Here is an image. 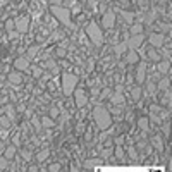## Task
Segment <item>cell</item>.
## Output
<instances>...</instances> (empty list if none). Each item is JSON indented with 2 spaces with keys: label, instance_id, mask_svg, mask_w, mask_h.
Listing matches in <instances>:
<instances>
[{
  "label": "cell",
  "instance_id": "1",
  "mask_svg": "<svg viewBox=\"0 0 172 172\" xmlns=\"http://www.w3.org/2000/svg\"><path fill=\"white\" fill-rule=\"evenodd\" d=\"M93 119H95V122H97L100 131H107V129L112 126V115H110V112L107 109H103V107L93 109Z\"/></svg>",
  "mask_w": 172,
  "mask_h": 172
},
{
  "label": "cell",
  "instance_id": "2",
  "mask_svg": "<svg viewBox=\"0 0 172 172\" xmlns=\"http://www.w3.org/2000/svg\"><path fill=\"white\" fill-rule=\"evenodd\" d=\"M52 14L57 17V21H60L62 24H66L67 28H74L71 23V11L67 7H62V5H52Z\"/></svg>",
  "mask_w": 172,
  "mask_h": 172
},
{
  "label": "cell",
  "instance_id": "3",
  "mask_svg": "<svg viewBox=\"0 0 172 172\" xmlns=\"http://www.w3.org/2000/svg\"><path fill=\"white\" fill-rule=\"evenodd\" d=\"M76 84H78V76L69 74V72H64L62 74V90H64V93L67 95V97L74 93Z\"/></svg>",
  "mask_w": 172,
  "mask_h": 172
},
{
  "label": "cell",
  "instance_id": "4",
  "mask_svg": "<svg viewBox=\"0 0 172 172\" xmlns=\"http://www.w3.org/2000/svg\"><path fill=\"white\" fill-rule=\"evenodd\" d=\"M86 34L93 41L95 45H102V41H103V34H102V29L97 26L95 23H90L86 26Z\"/></svg>",
  "mask_w": 172,
  "mask_h": 172
},
{
  "label": "cell",
  "instance_id": "5",
  "mask_svg": "<svg viewBox=\"0 0 172 172\" xmlns=\"http://www.w3.org/2000/svg\"><path fill=\"white\" fill-rule=\"evenodd\" d=\"M165 40H167V38L164 36V33H152L148 38L150 45L153 47V48H162V47L165 45Z\"/></svg>",
  "mask_w": 172,
  "mask_h": 172
},
{
  "label": "cell",
  "instance_id": "6",
  "mask_svg": "<svg viewBox=\"0 0 172 172\" xmlns=\"http://www.w3.org/2000/svg\"><path fill=\"white\" fill-rule=\"evenodd\" d=\"M114 24H115V14H114L112 11H107L103 16V19H102V26L107 28V29H112Z\"/></svg>",
  "mask_w": 172,
  "mask_h": 172
},
{
  "label": "cell",
  "instance_id": "7",
  "mask_svg": "<svg viewBox=\"0 0 172 172\" xmlns=\"http://www.w3.org/2000/svg\"><path fill=\"white\" fill-rule=\"evenodd\" d=\"M14 23H16V29H17V33H26L28 28H29V17L24 16V17L16 19Z\"/></svg>",
  "mask_w": 172,
  "mask_h": 172
},
{
  "label": "cell",
  "instance_id": "8",
  "mask_svg": "<svg viewBox=\"0 0 172 172\" xmlns=\"http://www.w3.org/2000/svg\"><path fill=\"white\" fill-rule=\"evenodd\" d=\"M74 102H76V107H84L88 103V95L83 90H74Z\"/></svg>",
  "mask_w": 172,
  "mask_h": 172
},
{
  "label": "cell",
  "instance_id": "9",
  "mask_svg": "<svg viewBox=\"0 0 172 172\" xmlns=\"http://www.w3.org/2000/svg\"><path fill=\"white\" fill-rule=\"evenodd\" d=\"M14 67L17 69V71H24V72H28L29 71V59L28 57H19V59H16V62H14Z\"/></svg>",
  "mask_w": 172,
  "mask_h": 172
},
{
  "label": "cell",
  "instance_id": "10",
  "mask_svg": "<svg viewBox=\"0 0 172 172\" xmlns=\"http://www.w3.org/2000/svg\"><path fill=\"white\" fill-rule=\"evenodd\" d=\"M143 40H145V36H143V34H133V36L129 38V41H127V48L136 50L143 43Z\"/></svg>",
  "mask_w": 172,
  "mask_h": 172
},
{
  "label": "cell",
  "instance_id": "11",
  "mask_svg": "<svg viewBox=\"0 0 172 172\" xmlns=\"http://www.w3.org/2000/svg\"><path fill=\"white\" fill-rule=\"evenodd\" d=\"M110 102H112L114 105H124V102H126V98H124L122 91H120V88H117V91L110 97Z\"/></svg>",
  "mask_w": 172,
  "mask_h": 172
},
{
  "label": "cell",
  "instance_id": "12",
  "mask_svg": "<svg viewBox=\"0 0 172 172\" xmlns=\"http://www.w3.org/2000/svg\"><path fill=\"white\" fill-rule=\"evenodd\" d=\"M145 72H146V66H145V62H141L138 66V72H136V81L138 83L145 81Z\"/></svg>",
  "mask_w": 172,
  "mask_h": 172
},
{
  "label": "cell",
  "instance_id": "13",
  "mask_svg": "<svg viewBox=\"0 0 172 172\" xmlns=\"http://www.w3.org/2000/svg\"><path fill=\"white\" fill-rule=\"evenodd\" d=\"M9 83H12V84H21L23 83V76H21V72H11L9 74Z\"/></svg>",
  "mask_w": 172,
  "mask_h": 172
},
{
  "label": "cell",
  "instance_id": "14",
  "mask_svg": "<svg viewBox=\"0 0 172 172\" xmlns=\"http://www.w3.org/2000/svg\"><path fill=\"white\" fill-rule=\"evenodd\" d=\"M16 152H17L16 145H11V146H7V148H5V152H4V157L7 158V160H12V158L16 157Z\"/></svg>",
  "mask_w": 172,
  "mask_h": 172
},
{
  "label": "cell",
  "instance_id": "15",
  "mask_svg": "<svg viewBox=\"0 0 172 172\" xmlns=\"http://www.w3.org/2000/svg\"><path fill=\"white\" fill-rule=\"evenodd\" d=\"M146 55H148L150 60H153V62H160V60H162V55H158V53L155 52V48L146 50Z\"/></svg>",
  "mask_w": 172,
  "mask_h": 172
},
{
  "label": "cell",
  "instance_id": "16",
  "mask_svg": "<svg viewBox=\"0 0 172 172\" xmlns=\"http://www.w3.org/2000/svg\"><path fill=\"white\" fill-rule=\"evenodd\" d=\"M139 60V55L136 53V50H131V52L127 53V57H126V62L127 64H136Z\"/></svg>",
  "mask_w": 172,
  "mask_h": 172
},
{
  "label": "cell",
  "instance_id": "17",
  "mask_svg": "<svg viewBox=\"0 0 172 172\" xmlns=\"http://www.w3.org/2000/svg\"><path fill=\"white\" fill-rule=\"evenodd\" d=\"M169 67H170L169 59H167V60H160V62H158V71H160L162 74H167V72H169Z\"/></svg>",
  "mask_w": 172,
  "mask_h": 172
},
{
  "label": "cell",
  "instance_id": "18",
  "mask_svg": "<svg viewBox=\"0 0 172 172\" xmlns=\"http://www.w3.org/2000/svg\"><path fill=\"white\" fill-rule=\"evenodd\" d=\"M152 145H153L158 152H162V150H164V143H162L160 136H153V138H152Z\"/></svg>",
  "mask_w": 172,
  "mask_h": 172
},
{
  "label": "cell",
  "instance_id": "19",
  "mask_svg": "<svg viewBox=\"0 0 172 172\" xmlns=\"http://www.w3.org/2000/svg\"><path fill=\"white\" fill-rule=\"evenodd\" d=\"M138 127L141 129V131H148L150 129V120L146 119V117H141V119L138 120Z\"/></svg>",
  "mask_w": 172,
  "mask_h": 172
},
{
  "label": "cell",
  "instance_id": "20",
  "mask_svg": "<svg viewBox=\"0 0 172 172\" xmlns=\"http://www.w3.org/2000/svg\"><path fill=\"white\" fill-rule=\"evenodd\" d=\"M141 93H143L141 88H139V86H134V88L131 90V98H133L134 102H138L139 98H141Z\"/></svg>",
  "mask_w": 172,
  "mask_h": 172
},
{
  "label": "cell",
  "instance_id": "21",
  "mask_svg": "<svg viewBox=\"0 0 172 172\" xmlns=\"http://www.w3.org/2000/svg\"><path fill=\"white\" fill-rule=\"evenodd\" d=\"M48 157H50V152H48V150H41V152H38V153H36V160H38V162H45Z\"/></svg>",
  "mask_w": 172,
  "mask_h": 172
},
{
  "label": "cell",
  "instance_id": "22",
  "mask_svg": "<svg viewBox=\"0 0 172 172\" xmlns=\"http://www.w3.org/2000/svg\"><path fill=\"white\" fill-rule=\"evenodd\" d=\"M100 164H102L100 158H95V160H86V162H84V167H86V169H93V167H98Z\"/></svg>",
  "mask_w": 172,
  "mask_h": 172
},
{
  "label": "cell",
  "instance_id": "23",
  "mask_svg": "<svg viewBox=\"0 0 172 172\" xmlns=\"http://www.w3.org/2000/svg\"><path fill=\"white\" fill-rule=\"evenodd\" d=\"M127 50V43H120V45H115L114 47V52L117 53V55H124V52Z\"/></svg>",
  "mask_w": 172,
  "mask_h": 172
},
{
  "label": "cell",
  "instance_id": "24",
  "mask_svg": "<svg viewBox=\"0 0 172 172\" xmlns=\"http://www.w3.org/2000/svg\"><path fill=\"white\" fill-rule=\"evenodd\" d=\"M40 122H41V126H43V127H52L53 126V119H52V117H43Z\"/></svg>",
  "mask_w": 172,
  "mask_h": 172
},
{
  "label": "cell",
  "instance_id": "25",
  "mask_svg": "<svg viewBox=\"0 0 172 172\" xmlns=\"http://www.w3.org/2000/svg\"><path fill=\"white\" fill-rule=\"evenodd\" d=\"M0 126L4 127V129H7V127H11V119H9L7 115H5V117H0Z\"/></svg>",
  "mask_w": 172,
  "mask_h": 172
},
{
  "label": "cell",
  "instance_id": "26",
  "mask_svg": "<svg viewBox=\"0 0 172 172\" xmlns=\"http://www.w3.org/2000/svg\"><path fill=\"white\" fill-rule=\"evenodd\" d=\"M5 29H7L9 33L16 29V23H14V21H12V19H7V21H5Z\"/></svg>",
  "mask_w": 172,
  "mask_h": 172
},
{
  "label": "cell",
  "instance_id": "27",
  "mask_svg": "<svg viewBox=\"0 0 172 172\" xmlns=\"http://www.w3.org/2000/svg\"><path fill=\"white\" fill-rule=\"evenodd\" d=\"M141 31H143V26H141V24H133L131 34H141Z\"/></svg>",
  "mask_w": 172,
  "mask_h": 172
},
{
  "label": "cell",
  "instance_id": "28",
  "mask_svg": "<svg viewBox=\"0 0 172 172\" xmlns=\"http://www.w3.org/2000/svg\"><path fill=\"white\" fill-rule=\"evenodd\" d=\"M120 14H122V17H124V21H126V23H129V24L133 23V19H134V16H133L131 12H120Z\"/></svg>",
  "mask_w": 172,
  "mask_h": 172
},
{
  "label": "cell",
  "instance_id": "29",
  "mask_svg": "<svg viewBox=\"0 0 172 172\" xmlns=\"http://www.w3.org/2000/svg\"><path fill=\"white\" fill-rule=\"evenodd\" d=\"M21 157H23V160H28V162H29L31 157H33V153H31L29 150H23V152H21Z\"/></svg>",
  "mask_w": 172,
  "mask_h": 172
},
{
  "label": "cell",
  "instance_id": "30",
  "mask_svg": "<svg viewBox=\"0 0 172 172\" xmlns=\"http://www.w3.org/2000/svg\"><path fill=\"white\" fill-rule=\"evenodd\" d=\"M9 169V160L5 157H0V170H5Z\"/></svg>",
  "mask_w": 172,
  "mask_h": 172
},
{
  "label": "cell",
  "instance_id": "31",
  "mask_svg": "<svg viewBox=\"0 0 172 172\" xmlns=\"http://www.w3.org/2000/svg\"><path fill=\"white\" fill-rule=\"evenodd\" d=\"M115 157L117 158H122L124 157V148L120 145H115Z\"/></svg>",
  "mask_w": 172,
  "mask_h": 172
},
{
  "label": "cell",
  "instance_id": "32",
  "mask_svg": "<svg viewBox=\"0 0 172 172\" xmlns=\"http://www.w3.org/2000/svg\"><path fill=\"white\" fill-rule=\"evenodd\" d=\"M5 114H7V117L9 119H12V117H14V107H11V105H7V107H5Z\"/></svg>",
  "mask_w": 172,
  "mask_h": 172
},
{
  "label": "cell",
  "instance_id": "33",
  "mask_svg": "<svg viewBox=\"0 0 172 172\" xmlns=\"http://www.w3.org/2000/svg\"><path fill=\"white\" fill-rule=\"evenodd\" d=\"M38 53V47H31L29 48V52H28V59H33L34 55Z\"/></svg>",
  "mask_w": 172,
  "mask_h": 172
},
{
  "label": "cell",
  "instance_id": "34",
  "mask_svg": "<svg viewBox=\"0 0 172 172\" xmlns=\"http://www.w3.org/2000/svg\"><path fill=\"white\" fill-rule=\"evenodd\" d=\"M29 69H33L31 72H33V76H34V78H40V76H41V72H43L40 67H29Z\"/></svg>",
  "mask_w": 172,
  "mask_h": 172
},
{
  "label": "cell",
  "instance_id": "35",
  "mask_svg": "<svg viewBox=\"0 0 172 172\" xmlns=\"http://www.w3.org/2000/svg\"><path fill=\"white\" fill-rule=\"evenodd\" d=\"M12 143L17 146L19 143H21V134H14V136H12Z\"/></svg>",
  "mask_w": 172,
  "mask_h": 172
},
{
  "label": "cell",
  "instance_id": "36",
  "mask_svg": "<svg viewBox=\"0 0 172 172\" xmlns=\"http://www.w3.org/2000/svg\"><path fill=\"white\" fill-rule=\"evenodd\" d=\"M47 66L50 67V71H53V72L57 71V64H55V62H52V60H48V62H47Z\"/></svg>",
  "mask_w": 172,
  "mask_h": 172
},
{
  "label": "cell",
  "instance_id": "37",
  "mask_svg": "<svg viewBox=\"0 0 172 172\" xmlns=\"http://www.w3.org/2000/svg\"><path fill=\"white\" fill-rule=\"evenodd\" d=\"M48 170L50 172H57V170H60V164H52V165H50V167H48Z\"/></svg>",
  "mask_w": 172,
  "mask_h": 172
},
{
  "label": "cell",
  "instance_id": "38",
  "mask_svg": "<svg viewBox=\"0 0 172 172\" xmlns=\"http://www.w3.org/2000/svg\"><path fill=\"white\" fill-rule=\"evenodd\" d=\"M167 86H169V79H162L160 84H158V88H160V90H164V88H167Z\"/></svg>",
  "mask_w": 172,
  "mask_h": 172
},
{
  "label": "cell",
  "instance_id": "39",
  "mask_svg": "<svg viewBox=\"0 0 172 172\" xmlns=\"http://www.w3.org/2000/svg\"><path fill=\"white\" fill-rule=\"evenodd\" d=\"M57 115H59V109H50V117H52V119H55Z\"/></svg>",
  "mask_w": 172,
  "mask_h": 172
},
{
  "label": "cell",
  "instance_id": "40",
  "mask_svg": "<svg viewBox=\"0 0 172 172\" xmlns=\"http://www.w3.org/2000/svg\"><path fill=\"white\" fill-rule=\"evenodd\" d=\"M33 126H34V129H40L41 127V122L36 119V117H33Z\"/></svg>",
  "mask_w": 172,
  "mask_h": 172
},
{
  "label": "cell",
  "instance_id": "41",
  "mask_svg": "<svg viewBox=\"0 0 172 172\" xmlns=\"http://www.w3.org/2000/svg\"><path fill=\"white\" fill-rule=\"evenodd\" d=\"M150 110H152V112H155V114L162 112V109H160V107H157V105H152V107H150Z\"/></svg>",
  "mask_w": 172,
  "mask_h": 172
},
{
  "label": "cell",
  "instance_id": "42",
  "mask_svg": "<svg viewBox=\"0 0 172 172\" xmlns=\"http://www.w3.org/2000/svg\"><path fill=\"white\" fill-rule=\"evenodd\" d=\"M57 57H66V50H64V48H57Z\"/></svg>",
  "mask_w": 172,
  "mask_h": 172
},
{
  "label": "cell",
  "instance_id": "43",
  "mask_svg": "<svg viewBox=\"0 0 172 172\" xmlns=\"http://www.w3.org/2000/svg\"><path fill=\"white\" fill-rule=\"evenodd\" d=\"M155 90H157V86H155L153 83H148V91H152V93H155Z\"/></svg>",
  "mask_w": 172,
  "mask_h": 172
},
{
  "label": "cell",
  "instance_id": "44",
  "mask_svg": "<svg viewBox=\"0 0 172 172\" xmlns=\"http://www.w3.org/2000/svg\"><path fill=\"white\" fill-rule=\"evenodd\" d=\"M127 152H129V155H131L133 158H136V155H138V153H136V148H129Z\"/></svg>",
  "mask_w": 172,
  "mask_h": 172
},
{
  "label": "cell",
  "instance_id": "45",
  "mask_svg": "<svg viewBox=\"0 0 172 172\" xmlns=\"http://www.w3.org/2000/svg\"><path fill=\"white\" fill-rule=\"evenodd\" d=\"M169 129H170V126H169V122L164 126V136H169Z\"/></svg>",
  "mask_w": 172,
  "mask_h": 172
},
{
  "label": "cell",
  "instance_id": "46",
  "mask_svg": "<svg viewBox=\"0 0 172 172\" xmlns=\"http://www.w3.org/2000/svg\"><path fill=\"white\" fill-rule=\"evenodd\" d=\"M124 143V138L120 136V138H115V145H122Z\"/></svg>",
  "mask_w": 172,
  "mask_h": 172
},
{
  "label": "cell",
  "instance_id": "47",
  "mask_svg": "<svg viewBox=\"0 0 172 172\" xmlns=\"http://www.w3.org/2000/svg\"><path fill=\"white\" fill-rule=\"evenodd\" d=\"M50 2H52V5H60L62 4V0H50Z\"/></svg>",
  "mask_w": 172,
  "mask_h": 172
},
{
  "label": "cell",
  "instance_id": "48",
  "mask_svg": "<svg viewBox=\"0 0 172 172\" xmlns=\"http://www.w3.org/2000/svg\"><path fill=\"white\" fill-rule=\"evenodd\" d=\"M29 170H31V172H36V170H38V167H36V165H31Z\"/></svg>",
  "mask_w": 172,
  "mask_h": 172
},
{
  "label": "cell",
  "instance_id": "49",
  "mask_svg": "<svg viewBox=\"0 0 172 172\" xmlns=\"http://www.w3.org/2000/svg\"><path fill=\"white\" fill-rule=\"evenodd\" d=\"M76 4V0H67V5H74Z\"/></svg>",
  "mask_w": 172,
  "mask_h": 172
},
{
  "label": "cell",
  "instance_id": "50",
  "mask_svg": "<svg viewBox=\"0 0 172 172\" xmlns=\"http://www.w3.org/2000/svg\"><path fill=\"white\" fill-rule=\"evenodd\" d=\"M2 150H5V145L2 141H0V152H2Z\"/></svg>",
  "mask_w": 172,
  "mask_h": 172
},
{
  "label": "cell",
  "instance_id": "51",
  "mask_svg": "<svg viewBox=\"0 0 172 172\" xmlns=\"http://www.w3.org/2000/svg\"><path fill=\"white\" fill-rule=\"evenodd\" d=\"M158 4H164V2H169V0H157Z\"/></svg>",
  "mask_w": 172,
  "mask_h": 172
},
{
  "label": "cell",
  "instance_id": "52",
  "mask_svg": "<svg viewBox=\"0 0 172 172\" xmlns=\"http://www.w3.org/2000/svg\"><path fill=\"white\" fill-rule=\"evenodd\" d=\"M133 2H138V0H133Z\"/></svg>",
  "mask_w": 172,
  "mask_h": 172
}]
</instances>
